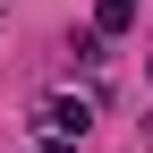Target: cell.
<instances>
[{
    "instance_id": "6da1fadb",
    "label": "cell",
    "mask_w": 153,
    "mask_h": 153,
    "mask_svg": "<svg viewBox=\"0 0 153 153\" xmlns=\"http://www.w3.org/2000/svg\"><path fill=\"white\" fill-rule=\"evenodd\" d=\"M43 128H60V136H85V128H94V111H85V102H68V94H60V102L43 111Z\"/></svg>"
},
{
    "instance_id": "277c9868",
    "label": "cell",
    "mask_w": 153,
    "mask_h": 153,
    "mask_svg": "<svg viewBox=\"0 0 153 153\" xmlns=\"http://www.w3.org/2000/svg\"><path fill=\"white\" fill-rule=\"evenodd\" d=\"M145 136H153V128H145Z\"/></svg>"
},
{
    "instance_id": "7a4b0ae2",
    "label": "cell",
    "mask_w": 153,
    "mask_h": 153,
    "mask_svg": "<svg viewBox=\"0 0 153 153\" xmlns=\"http://www.w3.org/2000/svg\"><path fill=\"white\" fill-rule=\"evenodd\" d=\"M136 26V0H102V9H94V34H128Z\"/></svg>"
},
{
    "instance_id": "3957f363",
    "label": "cell",
    "mask_w": 153,
    "mask_h": 153,
    "mask_svg": "<svg viewBox=\"0 0 153 153\" xmlns=\"http://www.w3.org/2000/svg\"><path fill=\"white\" fill-rule=\"evenodd\" d=\"M51 153H76V145H68V136H60V145H51Z\"/></svg>"
}]
</instances>
